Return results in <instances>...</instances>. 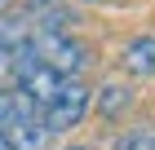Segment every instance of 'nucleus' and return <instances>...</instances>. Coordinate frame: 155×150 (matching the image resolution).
Listing matches in <instances>:
<instances>
[{"mask_svg":"<svg viewBox=\"0 0 155 150\" xmlns=\"http://www.w3.org/2000/svg\"><path fill=\"white\" fill-rule=\"evenodd\" d=\"M27 53L40 62H49L53 71H62L67 80H75L89 62H93V49L84 44V40H75L71 31H62V27H31V40H27Z\"/></svg>","mask_w":155,"mask_h":150,"instance_id":"nucleus-1","label":"nucleus"},{"mask_svg":"<svg viewBox=\"0 0 155 150\" xmlns=\"http://www.w3.org/2000/svg\"><path fill=\"white\" fill-rule=\"evenodd\" d=\"M62 84H67L62 71H53L49 62L31 58V53L22 49V58H18V66H13V88H18V93H27V97L45 110V106H53V97L62 93Z\"/></svg>","mask_w":155,"mask_h":150,"instance_id":"nucleus-2","label":"nucleus"},{"mask_svg":"<svg viewBox=\"0 0 155 150\" xmlns=\"http://www.w3.org/2000/svg\"><path fill=\"white\" fill-rule=\"evenodd\" d=\"M89 106H93V88L80 80H67L62 84V93L53 97V106H45V124L49 132L58 137V132H71V128H80V119L89 115Z\"/></svg>","mask_w":155,"mask_h":150,"instance_id":"nucleus-3","label":"nucleus"},{"mask_svg":"<svg viewBox=\"0 0 155 150\" xmlns=\"http://www.w3.org/2000/svg\"><path fill=\"white\" fill-rule=\"evenodd\" d=\"M5 137H9L18 150H45L53 132H49V124H45V110H27V115H13L9 119Z\"/></svg>","mask_w":155,"mask_h":150,"instance_id":"nucleus-4","label":"nucleus"},{"mask_svg":"<svg viewBox=\"0 0 155 150\" xmlns=\"http://www.w3.org/2000/svg\"><path fill=\"white\" fill-rule=\"evenodd\" d=\"M93 110H97L102 119H111V124L124 119V115L133 110V88H129V84H120V80H107L102 88L93 93Z\"/></svg>","mask_w":155,"mask_h":150,"instance_id":"nucleus-5","label":"nucleus"},{"mask_svg":"<svg viewBox=\"0 0 155 150\" xmlns=\"http://www.w3.org/2000/svg\"><path fill=\"white\" fill-rule=\"evenodd\" d=\"M120 66L129 71L133 80L155 75V35H133L129 44H124V53H120Z\"/></svg>","mask_w":155,"mask_h":150,"instance_id":"nucleus-6","label":"nucleus"},{"mask_svg":"<svg viewBox=\"0 0 155 150\" xmlns=\"http://www.w3.org/2000/svg\"><path fill=\"white\" fill-rule=\"evenodd\" d=\"M115 150H155V132H146V128H133V132H124V137L115 141Z\"/></svg>","mask_w":155,"mask_h":150,"instance_id":"nucleus-7","label":"nucleus"},{"mask_svg":"<svg viewBox=\"0 0 155 150\" xmlns=\"http://www.w3.org/2000/svg\"><path fill=\"white\" fill-rule=\"evenodd\" d=\"M13 115H18V93H13V88H0V132L9 128Z\"/></svg>","mask_w":155,"mask_h":150,"instance_id":"nucleus-8","label":"nucleus"},{"mask_svg":"<svg viewBox=\"0 0 155 150\" xmlns=\"http://www.w3.org/2000/svg\"><path fill=\"white\" fill-rule=\"evenodd\" d=\"M13 66H18V49H9L0 40V71H13Z\"/></svg>","mask_w":155,"mask_h":150,"instance_id":"nucleus-9","label":"nucleus"},{"mask_svg":"<svg viewBox=\"0 0 155 150\" xmlns=\"http://www.w3.org/2000/svg\"><path fill=\"white\" fill-rule=\"evenodd\" d=\"M0 150H18V146H13V141L5 137V132H0Z\"/></svg>","mask_w":155,"mask_h":150,"instance_id":"nucleus-10","label":"nucleus"},{"mask_svg":"<svg viewBox=\"0 0 155 150\" xmlns=\"http://www.w3.org/2000/svg\"><path fill=\"white\" fill-rule=\"evenodd\" d=\"M67 150H89V146H67Z\"/></svg>","mask_w":155,"mask_h":150,"instance_id":"nucleus-11","label":"nucleus"},{"mask_svg":"<svg viewBox=\"0 0 155 150\" xmlns=\"http://www.w3.org/2000/svg\"><path fill=\"white\" fill-rule=\"evenodd\" d=\"M5 5H9V0H0V9H5Z\"/></svg>","mask_w":155,"mask_h":150,"instance_id":"nucleus-12","label":"nucleus"}]
</instances>
